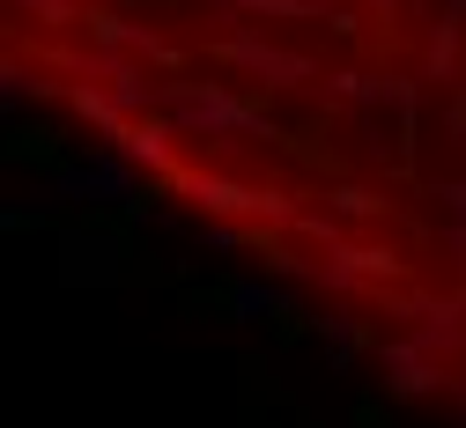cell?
Returning <instances> with one entry per match:
<instances>
[{"label":"cell","instance_id":"1","mask_svg":"<svg viewBox=\"0 0 466 428\" xmlns=\"http://www.w3.org/2000/svg\"><path fill=\"white\" fill-rule=\"evenodd\" d=\"M8 8H15L37 37H67V30L82 23V0H8Z\"/></svg>","mask_w":466,"mask_h":428}]
</instances>
